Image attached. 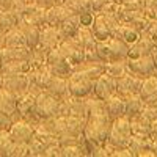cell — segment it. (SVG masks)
Instances as JSON below:
<instances>
[{
	"instance_id": "1",
	"label": "cell",
	"mask_w": 157,
	"mask_h": 157,
	"mask_svg": "<svg viewBox=\"0 0 157 157\" xmlns=\"http://www.w3.org/2000/svg\"><path fill=\"white\" fill-rule=\"evenodd\" d=\"M112 118L105 112V105L104 101L99 104V107L94 109V105L90 104V113H88V120L83 127V134L86 141H90L91 145H104L109 140L110 134V127H112Z\"/></svg>"
},
{
	"instance_id": "2",
	"label": "cell",
	"mask_w": 157,
	"mask_h": 157,
	"mask_svg": "<svg viewBox=\"0 0 157 157\" xmlns=\"http://www.w3.org/2000/svg\"><path fill=\"white\" fill-rule=\"evenodd\" d=\"M96 52H98L101 61H104V63L115 61V60H127L129 44L124 43L123 39H118V38L110 36L107 39L98 41Z\"/></svg>"
},
{
	"instance_id": "3",
	"label": "cell",
	"mask_w": 157,
	"mask_h": 157,
	"mask_svg": "<svg viewBox=\"0 0 157 157\" xmlns=\"http://www.w3.org/2000/svg\"><path fill=\"white\" fill-rule=\"evenodd\" d=\"M130 137H132V126H130L129 116H120L112 121L109 143L115 148H127Z\"/></svg>"
},
{
	"instance_id": "4",
	"label": "cell",
	"mask_w": 157,
	"mask_h": 157,
	"mask_svg": "<svg viewBox=\"0 0 157 157\" xmlns=\"http://www.w3.org/2000/svg\"><path fill=\"white\" fill-rule=\"evenodd\" d=\"M118 24H120V21L116 19L115 13L99 11V13H94L93 22H91V30H93L98 41H102V39H107L112 36Z\"/></svg>"
},
{
	"instance_id": "5",
	"label": "cell",
	"mask_w": 157,
	"mask_h": 157,
	"mask_svg": "<svg viewBox=\"0 0 157 157\" xmlns=\"http://www.w3.org/2000/svg\"><path fill=\"white\" fill-rule=\"evenodd\" d=\"M60 112V101L58 98L52 96L47 91H39L35 99L33 115L39 120H50Z\"/></svg>"
},
{
	"instance_id": "6",
	"label": "cell",
	"mask_w": 157,
	"mask_h": 157,
	"mask_svg": "<svg viewBox=\"0 0 157 157\" xmlns=\"http://www.w3.org/2000/svg\"><path fill=\"white\" fill-rule=\"evenodd\" d=\"M93 85H94V80L86 74L85 69L72 71L71 75L68 77V91L71 96L77 99L85 98L90 93H93Z\"/></svg>"
},
{
	"instance_id": "7",
	"label": "cell",
	"mask_w": 157,
	"mask_h": 157,
	"mask_svg": "<svg viewBox=\"0 0 157 157\" xmlns=\"http://www.w3.org/2000/svg\"><path fill=\"white\" fill-rule=\"evenodd\" d=\"M46 63H47V66L50 68V71L54 72V75L66 77V75H71V72L74 69L71 61L63 55V52L60 50V47H54V49H50L47 52Z\"/></svg>"
},
{
	"instance_id": "8",
	"label": "cell",
	"mask_w": 157,
	"mask_h": 157,
	"mask_svg": "<svg viewBox=\"0 0 157 157\" xmlns=\"http://www.w3.org/2000/svg\"><path fill=\"white\" fill-rule=\"evenodd\" d=\"M58 47L63 52V55L71 61V64L74 68L80 66L82 63H85V49L80 46V43H78L75 38H64V39H61V43L58 44Z\"/></svg>"
},
{
	"instance_id": "9",
	"label": "cell",
	"mask_w": 157,
	"mask_h": 157,
	"mask_svg": "<svg viewBox=\"0 0 157 157\" xmlns=\"http://www.w3.org/2000/svg\"><path fill=\"white\" fill-rule=\"evenodd\" d=\"M127 71L132 72L135 75L140 77H148L152 75L157 68H155V61L152 58V55H140V57H134V58H127Z\"/></svg>"
},
{
	"instance_id": "10",
	"label": "cell",
	"mask_w": 157,
	"mask_h": 157,
	"mask_svg": "<svg viewBox=\"0 0 157 157\" xmlns=\"http://www.w3.org/2000/svg\"><path fill=\"white\" fill-rule=\"evenodd\" d=\"M143 78L135 74H123L121 77L116 78V94H120L121 98H127L130 94H138V91L141 88Z\"/></svg>"
},
{
	"instance_id": "11",
	"label": "cell",
	"mask_w": 157,
	"mask_h": 157,
	"mask_svg": "<svg viewBox=\"0 0 157 157\" xmlns=\"http://www.w3.org/2000/svg\"><path fill=\"white\" fill-rule=\"evenodd\" d=\"M93 93L98 99L105 101L109 96H112L113 93H116V78L113 75H110L109 72L101 74L93 85Z\"/></svg>"
},
{
	"instance_id": "12",
	"label": "cell",
	"mask_w": 157,
	"mask_h": 157,
	"mask_svg": "<svg viewBox=\"0 0 157 157\" xmlns=\"http://www.w3.org/2000/svg\"><path fill=\"white\" fill-rule=\"evenodd\" d=\"M8 132L14 143H29L35 135V127L29 121L19 120L11 123V126L8 127Z\"/></svg>"
},
{
	"instance_id": "13",
	"label": "cell",
	"mask_w": 157,
	"mask_h": 157,
	"mask_svg": "<svg viewBox=\"0 0 157 157\" xmlns=\"http://www.w3.org/2000/svg\"><path fill=\"white\" fill-rule=\"evenodd\" d=\"M61 39H63V36H61L58 27H54V25H44V27L41 29V33H39L38 47L41 50H44V52H49L50 49L58 47Z\"/></svg>"
},
{
	"instance_id": "14",
	"label": "cell",
	"mask_w": 157,
	"mask_h": 157,
	"mask_svg": "<svg viewBox=\"0 0 157 157\" xmlns=\"http://www.w3.org/2000/svg\"><path fill=\"white\" fill-rule=\"evenodd\" d=\"M2 86L17 96V94H21V93L29 90L30 78H29L27 74H8V75H3Z\"/></svg>"
},
{
	"instance_id": "15",
	"label": "cell",
	"mask_w": 157,
	"mask_h": 157,
	"mask_svg": "<svg viewBox=\"0 0 157 157\" xmlns=\"http://www.w3.org/2000/svg\"><path fill=\"white\" fill-rule=\"evenodd\" d=\"M154 47H155L154 39L148 33H141L137 41L129 46L127 58H134V57H140V55H149Z\"/></svg>"
},
{
	"instance_id": "16",
	"label": "cell",
	"mask_w": 157,
	"mask_h": 157,
	"mask_svg": "<svg viewBox=\"0 0 157 157\" xmlns=\"http://www.w3.org/2000/svg\"><path fill=\"white\" fill-rule=\"evenodd\" d=\"M72 14L69 6L64 3L61 5H52L46 10V25H54V27H60L64 19H68Z\"/></svg>"
},
{
	"instance_id": "17",
	"label": "cell",
	"mask_w": 157,
	"mask_h": 157,
	"mask_svg": "<svg viewBox=\"0 0 157 157\" xmlns=\"http://www.w3.org/2000/svg\"><path fill=\"white\" fill-rule=\"evenodd\" d=\"M17 27L21 29L24 39H25V46H27L30 50L36 49L39 44V33H41V29L38 25H33L30 22H27L25 19H21L17 22Z\"/></svg>"
},
{
	"instance_id": "18",
	"label": "cell",
	"mask_w": 157,
	"mask_h": 157,
	"mask_svg": "<svg viewBox=\"0 0 157 157\" xmlns=\"http://www.w3.org/2000/svg\"><path fill=\"white\" fill-rule=\"evenodd\" d=\"M143 104H157V75H148L143 78L141 88L138 91Z\"/></svg>"
},
{
	"instance_id": "19",
	"label": "cell",
	"mask_w": 157,
	"mask_h": 157,
	"mask_svg": "<svg viewBox=\"0 0 157 157\" xmlns=\"http://www.w3.org/2000/svg\"><path fill=\"white\" fill-rule=\"evenodd\" d=\"M32 50L27 46L19 47H0V64L14 60H30Z\"/></svg>"
},
{
	"instance_id": "20",
	"label": "cell",
	"mask_w": 157,
	"mask_h": 157,
	"mask_svg": "<svg viewBox=\"0 0 157 157\" xmlns=\"http://www.w3.org/2000/svg\"><path fill=\"white\" fill-rule=\"evenodd\" d=\"M104 105H105V112L109 113L112 120H116V118L126 115V101L116 93H113L104 101Z\"/></svg>"
},
{
	"instance_id": "21",
	"label": "cell",
	"mask_w": 157,
	"mask_h": 157,
	"mask_svg": "<svg viewBox=\"0 0 157 157\" xmlns=\"http://www.w3.org/2000/svg\"><path fill=\"white\" fill-rule=\"evenodd\" d=\"M0 110L5 115H8L11 120L14 113H17V96L11 91L0 86Z\"/></svg>"
},
{
	"instance_id": "22",
	"label": "cell",
	"mask_w": 157,
	"mask_h": 157,
	"mask_svg": "<svg viewBox=\"0 0 157 157\" xmlns=\"http://www.w3.org/2000/svg\"><path fill=\"white\" fill-rule=\"evenodd\" d=\"M19 46H25V39L17 25L0 35V47H19Z\"/></svg>"
},
{
	"instance_id": "23",
	"label": "cell",
	"mask_w": 157,
	"mask_h": 157,
	"mask_svg": "<svg viewBox=\"0 0 157 157\" xmlns=\"http://www.w3.org/2000/svg\"><path fill=\"white\" fill-rule=\"evenodd\" d=\"M36 94L30 90V86H29L27 91H24V93L17 94V113H21V116L33 115V107H35Z\"/></svg>"
},
{
	"instance_id": "24",
	"label": "cell",
	"mask_w": 157,
	"mask_h": 157,
	"mask_svg": "<svg viewBox=\"0 0 157 157\" xmlns=\"http://www.w3.org/2000/svg\"><path fill=\"white\" fill-rule=\"evenodd\" d=\"M32 71V63L30 60H14V61H6L0 64V72L3 75L8 74H29Z\"/></svg>"
},
{
	"instance_id": "25",
	"label": "cell",
	"mask_w": 157,
	"mask_h": 157,
	"mask_svg": "<svg viewBox=\"0 0 157 157\" xmlns=\"http://www.w3.org/2000/svg\"><path fill=\"white\" fill-rule=\"evenodd\" d=\"M80 46L85 49V50H90V49H96V44H98V39L91 30V25H80L74 36Z\"/></svg>"
},
{
	"instance_id": "26",
	"label": "cell",
	"mask_w": 157,
	"mask_h": 157,
	"mask_svg": "<svg viewBox=\"0 0 157 157\" xmlns=\"http://www.w3.org/2000/svg\"><path fill=\"white\" fill-rule=\"evenodd\" d=\"M80 25H82V22H80V14H75V13H72L68 19L63 21V24L58 27V30H60L63 39H64V38H74Z\"/></svg>"
},
{
	"instance_id": "27",
	"label": "cell",
	"mask_w": 157,
	"mask_h": 157,
	"mask_svg": "<svg viewBox=\"0 0 157 157\" xmlns=\"http://www.w3.org/2000/svg\"><path fill=\"white\" fill-rule=\"evenodd\" d=\"M47 93H50L52 96L55 98H63L64 94H68V78L66 77H61V75H54V78L50 80L49 86L46 88Z\"/></svg>"
},
{
	"instance_id": "28",
	"label": "cell",
	"mask_w": 157,
	"mask_h": 157,
	"mask_svg": "<svg viewBox=\"0 0 157 157\" xmlns=\"http://www.w3.org/2000/svg\"><path fill=\"white\" fill-rule=\"evenodd\" d=\"M21 19L22 17L14 10H11V8L10 10H0V32L5 33L6 30L16 27Z\"/></svg>"
},
{
	"instance_id": "29",
	"label": "cell",
	"mask_w": 157,
	"mask_h": 157,
	"mask_svg": "<svg viewBox=\"0 0 157 157\" xmlns=\"http://www.w3.org/2000/svg\"><path fill=\"white\" fill-rule=\"evenodd\" d=\"M124 101H126V116L134 118V116L141 113L145 104H143V101H141V98L138 94H130Z\"/></svg>"
},
{
	"instance_id": "30",
	"label": "cell",
	"mask_w": 157,
	"mask_h": 157,
	"mask_svg": "<svg viewBox=\"0 0 157 157\" xmlns=\"http://www.w3.org/2000/svg\"><path fill=\"white\" fill-rule=\"evenodd\" d=\"M105 72H109L110 75H113L115 78L121 77L123 74L127 72V63L126 60H115V61H109L105 64Z\"/></svg>"
},
{
	"instance_id": "31",
	"label": "cell",
	"mask_w": 157,
	"mask_h": 157,
	"mask_svg": "<svg viewBox=\"0 0 157 157\" xmlns=\"http://www.w3.org/2000/svg\"><path fill=\"white\" fill-rule=\"evenodd\" d=\"M13 146H14V141L11 140L8 129L0 130V157H8L13 151Z\"/></svg>"
},
{
	"instance_id": "32",
	"label": "cell",
	"mask_w": 157,
	"mask_h": 157,
	"mask_svg": "<svg viewBox=\"0 0 157 157\" xmlns=\"http://www.w3.org/2000/svg\"><path fill=\"white\" fill-rule=\"evenodd\" d=\"M66 6L75 14H85V13H93L91 11V0H68Z\"/></svg>"
},
{
	"instance_id": "33",
	"label": "cell",
	"mask_w": 157,
	"mask_h": 157,
	"mask_svg": "<svg viewBox=\"0 0 157 157\" xmlns=\"http://www.w3.org/2000/svg\"><path fill=\"white\" fill-rule=\"evenodd\" d=\"M61 152H63V155H83L82 148L78 146L77 143H71V145L61 146Z\"/></svg>"
},
{
	"instance_id": "34",
	"label": "cell",
	"mask_w": 157,
	"mask_h": 157,
	"mask_svg": "<svg viewBox=\"0 0 157 157\" xmlns=\"http://www.w3.org/2000/svg\"><path fill=\"white\" fill-rule=\"evenodd\" d=\"M146 33L154 39V43H155V46H157V19H152V21H151V24H149V27H148Z\"/></svg>"
},
{
	"instance_id": "35",
	"label": "cell",
	"mask_w": 157,
	"mask_h": 157,
	"mask_svg": "<svg viewBox=\"0 0 157 157\" xmlns=\"http://www.w3.org/2000/svg\"><path fill=\"white\" fill-rule=\"evenodd\" d=\"M11 123H13V120L8 116V115H5L2 110H0V130H3V129H8L10 126H11Z\"/></svg>"
},
{
	"instance_id": "36",
	"label": "cell",
	"mask_w": 157,
	"mask_h": 157,
	"mask_svg": "<svg viewBox=\"0 0 157 157\" xmlns=\"http://www.w3.org/2000/svg\"><path fill=\"white\" fill-rule=\"evenodd\" d=\"M110 155L113 157H120V155H134V152H129L127 149H120V151H115V152H110Z\"/></svg>"
},
{
	"instance_id": "37",
	"label": "cell",
	"mask_w": 157,
	"mask_h": 157,
	"mask_svg": "<svg viewBox=\"0 0 157 157\" xmlns=\"http://www.w3.org/2000/svg\"><path fill=\"white\" fill-rule=\"evenodd\" d=\"M13 2H14V0H0V8L2 10H10Z\"/></svg>"
},
{
	"instance_id": "38",
	"label": "cell",
	"mask_w": 157,
	"mask_h": 157,
	"mask_svg": "<svg viewBox=\"0 0 157 157\" xmlns=\"http://www.w3.org/2000/svg\"><path fill=\"white\" fill-rule=\"evenodd\" d=\"M2 83H3V74L0 72V86H2Z\"/></svg>"
},
{
	"instance_id": "39",
	"label": "cell",
	"mask_w": 157,
	"mask_h": 157,
	"mask_svg": "<svg viewBox=\"0 0 157 157\" xmlns=\"http://www.w3.org/2000/svg\"><path fill=\"white\" fill-rule=\"evenodd\" d=\"M115 2H118V3H121V2H123V0H115Z\"/></svg>"
},
{
	"instance_id": "40",
	"label": "cell",
	"mask_w": 157,
	"mask_h": 157,
	"mask_svg": "<svg viewBox=\"0 0 157 157\" xmlns=\"http://www.w3.org/2000/svg\"><path fill=\"white\" fill-rule=\"evenodd\" d=\"M27 2H35V0H27Z\"/></svg>"
},
{
	"instance_id": "41",
	"label": "cell",
	"mask_w": 157,
	"mask_h": 157,
	"mask_svg": "<svg viewBox=\"0 0 157 157\" xmlns=\"http://www.w3.org/2000/svg\"><path fill=\"white\" fill-rule=\"evenodd\" d=\"M0 10H2V8H0Z\"/></svg>"
}]
</instances>
